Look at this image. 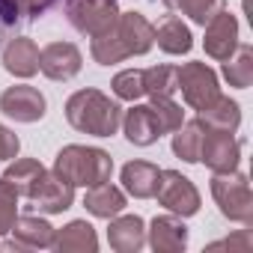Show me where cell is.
<instances>
[{"label":"cell","mask_w":253,"mask_h":253,"mask_svg":"<svg viewBox=\"0 0 253 253\" xmlns=\"http://www.w3.org/2000/svg\"><path fill=\"white\" fill-rule=\"evenodd\" d=\"M155 45V27L140 15V12H119L116 21L92 36V60L101 63V66H113V63H122L128 57H140L146 54L149 48Z\"/></svg>","instance_id":"6da1fadb"},{"label":"cell","mask_w":253,"mask_h":253,"mask_svg":"<svg viewBox=\"0 0 253 253\" xmlns=\"http://www.w3.org/2000/svg\"><path fill=\"white\" fill-rule=\"evenodd\" d=\"M66 119L75 131L92 137H110L122 125V107L98 89H78L66 101Z\"/></svg>","instance_id":"7a4b0ae2"},{"label":"cell","mask_w":253,"mask_h":253,"mask_svg":"<svg viewBox=\"0 0 253 253\" xmlns=\"http://www.w3.org/2000/svg\"><path fill=\"white\" fill-rule=\"evenodd\" d=\"M60 179H66L69 185H84V188H92V185H101V182H110V173H113V158L104 152V149H95V146H63L57 152V161H54V170Z\"/></svg>","instance_id":"3957f363"},{"label":"cell","mask_w":253,"mask_h":253,"mask_svg":"<svg viewBox=\"0 0 253 253\" xmlns=\"http://www.w3.org/2000/svg\"><path fill=\"white\" fill-rule=\"evenodd\" d=\"M211 197L223 217L250 226L253 223V191L244 173H214L211 179Z\"/></svg>","instance_id":"277c9868"},{"label":"cell","mask_w":253,"mask_h":253,"mask_svg":"<svg viewBox=\"0 0 253 253\" xmlns=\"http://www.w3.org/2000/svg\"><path fill=\"white\" fill-rule=\"evenodd\" d=\"M176 86L182 89L185 104H188V107H194L197 113H200V110H206V107L220 95L217 75H214L206 63H185V66H179Z\"/></svg>","instance_id":"5b68a950"},{"label":"cell","mask_w":253,"mask_h":253,"mask_svg":"<svg viewBox=\"0 0 253 253\" xmlns=\"http://www.w3.org/2000/svg\"><path fill=\"white\" fill-rule=\"evenodd\" d=\"M158 203L179 217H191L200 211V191L194 188V182L188 176H182L179 170H161L158 176V188H155Z\"/></svg>","instance_id":"8992f818"},{"label":"cell","mask_w":253,"mask_h":253,"mask_svg":"<svg viewBox=\"0 0 253 253\" xmlns=\"http://www.w3.org/2000/svg\"><path fill=\"white\" fill-rule=\"evenodd\" d=\"M119 15L116 0H66V18L78 33L98 36Z\"/></svg>","instance_id":"52a82bcc"},{"label":"cell","mask_w":253,"mask_h":253,"mask_svg":"<svg viewBox=\"0 0 253 253\" xmlns=\"http://www.w3.org/2000/svg\"><path fill=\"white\" fill-rule=\"evenodd\" d=\"M238 158H241V143L235 140V131L206 128L203 146H200V161H206V167L211 173H232L238 167Z\"/></svg>","instance_id":"ba28073f"},{"label":"cell","mask_w":253,"mask_h":253,"mask_svg":"<svg viewBox=\"0 0 253 253\" xmlns=\"http://www.w3.org/2000/svg\"><path fill=\"white\" fill-rule=\"evenodd\" d=\"M45 107H48L45 95L36 86H27V84L9 86L0 95V110L15 122H39L45 116Z\"/></svg>","instance_id":"9c48e42d"},{"label":"cell","mask_w":253,"mask_h":253,"mask_svg":"<svg viewBox=\"0 0 253 253\" xmlns=\"http://www.w3.org/2000/svg\"><path fill=\"white\" fill-rule=\"evenodd\" d=\"M84 57L72 42H51L39 51V72L51 81H69L81 72Z\"/></svg>","instance_id":"30bf717a"},{"label":"cell","mask_w":253,"mask_h":253,"mask_svg":"<svg viewBox=\"0 0 253 253\" xmlns=\"http://www.w3.org/2000/svg\"><path fill=\"white\" fill-rule=\"evenodd\" d=\"M203 48L211 60H229L238 48V21L232 12L220 9L209 24H206V39H203Z\"/></svg>","instance_id":"8fae6325"},{"label":"cell","mask_w":253,"mask_h":253,"mask_svg":"<svg viewBox=\"0 0 253 253\" xmlns=\"http://www.w3.org/2000/svg\"><path fill=\"white\" fill-rule=\"evenodd\" d=\"M122 128H125V137L134 146H152L161 134H167L164 122L152 104H134L122 116Z\"/></svg>","instance_id":"7c38bea8"},{"label":"cell","mask_w":253,"mask_h":253,"mask_svg":"<svg viewBox=\"0 0 253 253\" xmlns=\"http://www.w3.org/2000/svg\"><path fill=\"white\" fill-rule=\"evenodd\" d=\"M30 203L39 211H45V214H60V211L72 209V203H75V185H69L66 179H60L57 173H45V179L33 191Z\"/></svg>","instance_id":"4fadbf2b"},{"label":"cell","mask_w":253,"mask_h":253,"mask_svg":"<svg viewBox=\"0 0 253 253\" xmlns=\"http://www.w3.org/2000/svg\"><path fill=\"white\" fill-rule=\"evenodd\" d=\"M107 241L116 253H137L143 250L146 244V226H143V217L137 214H116L110 217V226H107Z\"/></svg>","instance_id":"5bb4252c"},{"label":"cell","mask_w":253,"mask_h":253,"mask_svg":"<svg viewBox=\"0 0 253 253\" xmlns=\"http://www.w3.org/2000/svg\"><path fill=\"white\" fill-rule=\"evenodd\" d=\"M149 244L155 253H182L188 247V226L179 214H161L149 226Z\"/></svg>","instance_id":"9a60e30c"},{"label":"cell","mask_w":253,"mask_h":253,"mask_svg":"<svg viewBox=\"0 0 253 253\" xmlns=\"http://www.w3.org/2000/svg\"><path fill=\"white\" fill-rule=\"evenodd\" d=\"M3 69L15 78H33L39 72V45L33 39H9L3 48Z\"/></svg>","instance_id":"2e32d148"},{"label":"cell","mask_w":253,"mask_h":253,"mask_svg":"<svg viewBox=\"0 0 253 253\" xmlns=\"http://www.w3.org/2000/svg\"><path fill=\"white\" fill-rule=\"evenodd\" d=\"M51 247L57 253H95L98 250V235L86 220H72L63 229H54Z\"/></svg>","instance_id":"e0dca14e"},{"label":"cell","mask_w":253,"mask_h":253,"mask_svg":"<svg viewBox=\"0 0 253 253\" xmlns=\"http://www.w3.org/2000/svg\"><path fill=\"white\" fill-rule=\"evenodd\" d=\"M158 176L161 170L149 161H128L122 167V185L131 197L137 200H149L155 197V188H158Z\"/></svg>","instance_id":"ac0fdd59"},{"label":"cell","mask_w":253,"mask_h":253,"mask_svg":"<svg viewBox=\"0 0 253 253\" xmlns=\"http://www.w3.org/2000/svg\"><path fill=\"white\" fill-rule=\"evenodd\" d=\"M84 206H86L89 214L110 220V217H116L119 211H125V194H122L116 185L101 182V185H92V188L84 194Z\"/></svg>","instance_id":"d6986e66"},{"label":"cell","mask_w":253,"mask_h":253,"mask_svg":"<svg viewBox=\"0 0 253 253\" xmlns=\"http://www.w3.org/2000/svg\"><path fill=\"white\" fill-rule=\"evenodd\" d=\"M12 235L18 241L21 250H39V247H51L54 241V226L36 214H21L12 223Z\"/></svg>","instance_id":"ffe728a7"},{"label":"cell","mask_w":253,"mask_h":253,"mask_svg":"<svg viewBox=\"0 0 253 253\" xmlns=\"http://www.w3.org/2000/svg\"><path fill=\"white\" fill-rule=\"evenodd\" d=\"M155 42L164 54H173V57H182L194 48V36L191 30L182 24V18L176 15H167L158 27H155Z\"/></svg>","instance_id":"44dd1931"},{"label":"cell","mask_w":253,"mask_h":253,"mask_svg":"<svg viewBox=\"0 0 253 253\" xmlns=\"http://www.w3.org/2000/svg\"><path fill=\"white\" fill-rule=\"evenodd\" d=\"M45 167L39 164V161H33V158H12L9 161V167H6V173H3V179L18 191V197H33V191L39 188V182L45 179Z\"/></svg>","instance_id":"7402d4cb"},{"label":"cell","mask_w":253,"mask_h":253,"mask_svg":"<svg viewBox=\"0 0 253 253\" xmlns=\"http://www.w3.org/2000/svg\"><path fill=\"white\" fill-rule=\"evenodd\" d=\"M200 122L206 128H217V131H235L241 125V110L232 98L217 95L206 110H200Z\"/></svg>","instance_id":"603a6c76"},{"label":"cell","mask_w":253,"mask_h":253,"mask_svg":"<svg viewBox=\"0 0 253 253\" xmlns=\"http://www.w3.org/2000/svg\"><path fill=\"white\" fill-rule=\"evenodd\" d=\"M203 134H206V125L200 122V116H197V119H191V122H182L179 128L173 131V152H176L182 161L197 164V161H200Z\"/></svg>","instance_id":"cb8c5ba5"},{"label":"cell","mask_w":253,"mask_h":253,"mask_svg":"<svg viewBox=\"0 0 253 253\" xmlns=\"http://www.w3.org/2000/svg\"><path fill=\"white\" fill-rule=\"evenodd\" d=\"M223 78L229 81V86L235 89H247L253 84V48L241 45L235 48V57L223 60Z\"/></svg>","instance_id":"d4e9b609"},{"label":"cell","mask_w":253,"mask_h":253,"mask_svg":"<svg viewBox=\"0 0 253 253\" xmlns=\"http://www.w3.org/2000/svg\"><path fill=\"white\" fill-rule=\"evenodd\" d=\"M164 6L173 12L188 15L194 24H209L220 9H226V0H164Z\"/></svg>","instance_id":"484cf974"},{"label":"cell","mask_w":253,"mask_h":253,"mask_svg":"<svg viewBox=\"0 0 253 253\" xmlns=\"http://www.w3.org/2000/svg\"><path fill=\"white\" fill-rule=\"evenodd\" d=\"M176 75H179V66H152V69H143L146 95L149 98H155V95L173 98V92L179 89L176 86Z\"/></svg>","instance_id":"4316f807"},{"label":"cell","mask_w":253,"mask_h":253,"mask_svg":"<svg viewBox=\"0 0 253 253\" xmlns=\"http://www.w3.org/2000/svg\"><path fill=\"white\" fill-rule=\"evenodd\" d=\"M110 86H113L116 98H122V101H137V98H143L146 95L143 69H125V72H119Z\"/></svg>","instance_id":"83f0119b"},{"label":"cell","mask_w":253,"mask_h":253,"mask_svg":"<svg viewBox=\"0 0 253 253\" xmlns=\"http://www.w3.org/2000/svg\"><path fill=\"white\" fill-rule=\"evenodd\" d=\"M15 217H18V191L6 179H0V235L12 232Z\"/></svg>","instance_id":"f1b7e54d"},{"label":"cell","mask_w":253,"mask_h":253,"mask_svg":"<svg viewBox=\"0 0 253 253\" xmlns=\"http://www.w3.org/2000/svg\"><path fill=\"white\" fill-rule=\"evenodd\" d=\"M24 18L18 15V9L9 3V0H0V45L9 42V36L15 33V27L21 24Z\"/></svg>","instance_id":"f546056e"},{"label":"cell","mask_w":253,"mask_h":253,"mask_svg":"<svg viewBox=\"0 0 253 253\" xmlns=\"http://www.w3.org/2000/svg\"><path fill=\"white\" fill-rule=\"evenodd\" d=\"M9 3L18 9V15L24 21H33L36 15H45L51 6H54V0H9Z\"/></svg>","instance_id":"4dcf8cb0"},{"label":"cell","mask_w":253,"mask_h":253,"mask_svg":"<svg viewBox=\"0 0 253 253\" xmlns=\"http://www.w3.org/2000/svg\"><path fill=\"white\" fill-rule=\"evenodd\" d=\"M253 247V241H250V232L247 229H241V232H235L232 238H223V241H214V244H209L206 250H241V253H247Z\"/></svg>","instance_id":"1f68e13d"},{"label":"cell","mask_w":253,"mask_h":253,"mask_svg":"<svg viewBox=\"0 0 253 253\" xmlns=\"http://www.w3.org/2000/svg\"><path fill=\"white\" fill-rule=\"evenodd\" d=\"M18 149H21L18 137L6 128V125H0V161H12V158H18Z\"/></svg>","instance_id":"d6a6232c"}]
</instances>
